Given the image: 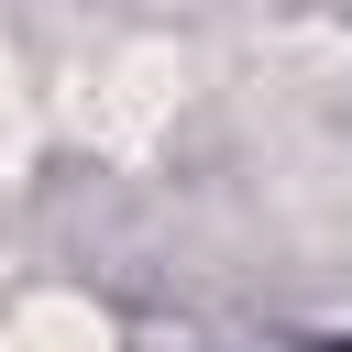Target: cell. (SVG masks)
<instances>
[{
  "label": "cell",
  "instance_id": "6da1fadb",
  "mask_svg": "<svg viewBox=\"0 0 352 352\" xmlns=\"http://www.w3.org/2000/svg\"><path fill=\"white\" fill-rule=\"evenodd\" d=\"M0 352H99V319H77V308H33Z\"/></svg>",
  "mask_w": 352,
  "mask_h": 352
}]
</instances>
